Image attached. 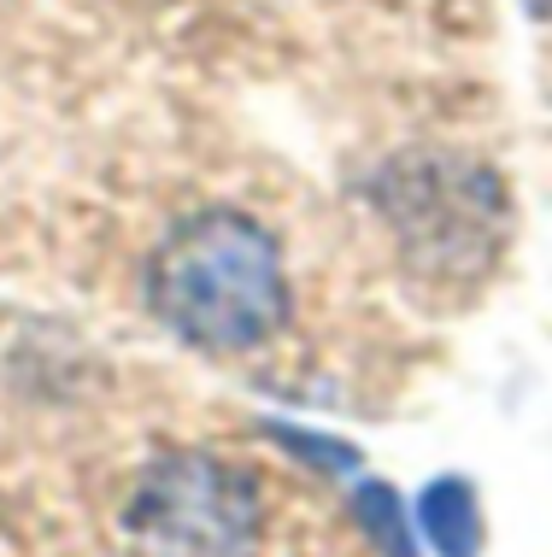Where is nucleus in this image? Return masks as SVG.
Segmentation results:
<instances>
[{"mask_svg": "<svg viewBox=\"0 0 552 557\" xmlns=\"http://www.w3.org/2000/svg\"><path fill=\"white\" fill-rule=\"evenodd\" d=\"M130 557H253L259 552V493L235 463L176 451L154 463L124 505Z\"/></svg>", "mask_w": 552, "mask_h": 557, "instance_id": "obj_2", "label": "nucleus"}, {"mask_svg": "<svg viewBox=\"0 0 552 557\" xmlns=\"http://www.w3.org/2000/svg\"><path fill=\"white\" fill-rule=\"evenodd\" d=\"M382 206L394 218L400 240L417 252V264L470 270L494 259L500 247V183L482 164L458 159H406L382 176Z\"/></svg>", "mask_w": 552, "mask_h": 557, "instance_id": "obj_3", "label": "nucleus"}, {"mask_svg": "<svg viewBox=\"0 0 552 557\" xmlns=\"http://www.w3.org/2000/svg\"><path fill=\"white\" fill-rule=\"evenodd\" d=\"M147 299L183 341L206 352H247L289 318V276L265 223L212 206L159 240L147 264Z\"/></svg>", "mask_w": 552, "mask_h": 557, "instance_id": "obj_1", "label": "nucleus"}, {"mask_svg": "<svg viewBox=\"0 0 552 557\" xmlns=\"http://www.w3.org/2000/svg\"><path fill=\"white\" fill-rule=\"evenodd\" d=\"M524 7H529V12H552V0H524Z\"/></svg>", "mask_w": 552, "mask_h": 557, "instance_id": "obj_5", "label": "nucleus"}, {"mask_svg": "<svg viewBox=\"0 0 552 557\" xmlns=\"http://www.w3.org/2000/svg\"><path fill=\"white\" fill-rule=\"evenodd\" d=\"M417 529L429 534V546L441 557H476L482 552V510H476L470 481H458V475L429 481L424 499H417Z\"/></svg>", "mask_w": 552, "mask_h": 557, "instance_id": "obj_4", "label": "nucleus"}]
</instances>
